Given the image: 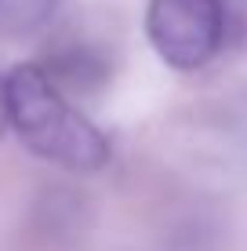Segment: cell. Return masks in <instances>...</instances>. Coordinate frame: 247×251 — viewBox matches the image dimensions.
<instances>
[{
  "label": "cell",
  "mask_w": 247,
  "mask_h": 251,
  "mask_svg": "<svg viewBox=\"0 0 247 251\" xmlns=\"http://www.w3.org/2000/svg\"><path fill=\"white\" fill-rule=\"evenodd\" d=\"M11 127L25 150L66 171H98L109 160L106 135L62 95L44 66H19L7 76Z\"/></svg>",
  "instance_id": "obj_1"
},
{
  "label": "cell",
  "mask_w": 247,
  "mask_h": 251,
  "mask_svg": "<svg viewBox=\"0 0 247 251\" xmlns=\"http://www.w3.org/2000/svg\"><path fill=\"white\" fill-rule=\"evenodd\" d=\"M149 44L178 73L207 66L225 37L222 0H149L146 11Z\"/></svg>",
  "instance_id": "obj_2"
},
{
  "label": "cell",
  "mask_w": 247,
  "mask_h": 251,
  "mask_svg": "<svg viewBox=\"0 0 247 251\" xmlns=\"http://www.w3.org/2000/svg\"><path fill=\"white\" fill-rule=\"evenodd\" d=\"M44 73L58 84V88H62V84L66 88H95L106 69H102V58L91 55L88 48H69V51L51 55Z\"/></svg>",
  "instance_id": "obj_3"
},
{
  "label": "cell",
  "mask_w": 247,
  "mask_h": 251,
  "mask_svg": "<svg viewBox=\"0 0 247 251\" xmlns=\"http://www.w3.org/2000/svg\"><path fill=\"white\" fill-rule=\"evenodd\" d=\"M58 0H0V37H29L44 29Z\"/></svg>",
  "instance_id": "obj_4"
},
{
  "label": "cell",
  "mask_w": 247,
  "mask_h": 251,
  "mask_svg": "<svg viewBox=\"0 0 247 251\" xmlns=\"http://www.w3.org/2000/svg\"><path fill=\"white\" fill-rule=\"evenodd\" d=\"M11 127V102H7V76H0V138Z\"/></svg>",
  "instance_id": "obj_5"
}]
</instances>
